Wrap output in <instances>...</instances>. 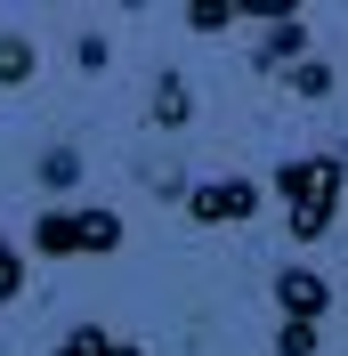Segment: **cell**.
I'll return each mask as SVG.
<instances>
[{"instance_id":"cell-3","label":"cell","mask_w":348,"mask_h":356,"mask_svg":"<svg viewBox=\"0 0 348 356\" xmlns=\"http://www.w3.org/2000/svg\"><path fill=\"white\" fill-rule=\"evenodd\" d=\"M267 186L251 170H227V178H203V186H187V227H251L260 219Z\"/></svg>"},{"instance_id":"cell-1","label":"cell","mask_w":348,"mask_h":356,"mask_svg":"<svg viewBox=\"0 0 348 356\" xmlns=\"http://www.w3.org/2000/svg\"><path fill=\"white\" fill-rule=\"evenodd\" d=\"M267 186L283 195V235L300 251H316L340 227V202H348V162L340 154H283L267 170Z\"/></svg>"},{"instance_id":"cell-2","label":"cell","mask_w":348,"mask_h":356,"mask_svg":"<svg viewBox=\"0 0 348 356\" xmlns=\"http://www.w3.org/2000/svg\"><path fill=\"white\" fill-rule=\"evenodd\" d=\"M122 243H130V227L106 202H41V219L24 235V251H41V259H113Z\"/></svg>"},{"instance_id":"cell-10","label":"cell","mask_w":348,"mask_h":356,"mask_svg":"<svg viewBox=\"0 0 348 356\" xmlns=\"http://www.w3.org/2000/svg\"><path fill=\"white\" fill-rule=\"evenodd\" d=\"M178 24H187V33H227V24H243V0H187Z\"/></svg>"},{"instance_id":"cell-6","label":"cell","mask_w":348,"mask_h":356,"mask_svg":"<svg viewBox=\"0 0 348 356\" xmlns=\"http://www.w3.org/2000/svg\"><path fill=\"white\" fill-rule=\"evenodd\" d=\"M146 122L154 130H187V122H195V89H187V73H154V97H146Z\"/></svg>"},{"instance_id":"cell-9","label":"cell","mask_w":348,"mask_h":356,"mask_svg":"<svg viewBox=\"0 0 348 356\" xmlns=\"http://www.w3.org/2000/svg\"><path fill=\"white\" fill-rule=\"evenodd\" d=\"M33 178H41V195H49V202L73 195V186H81V154H73V146H49V154L33 162Z\"/></svg>"},{"instance_id":"cell-4","label":"cell","mask_w":348,"mask_h":356,"mask_svg":"<svg viewBox=\"0 0 348 356\" xmlns=\"http://www.w3.org/2000/svg\"><path fill=\"white\" fill-rule=\"evenodd\" d=\"M267 291H276V324H324L332 300H340V284H332L324 267H308V259H283Z\"/></svg>"},{"instance_id":"cell-12","label":"cell","mask_w":348,"mask_h":356,"mask_svg":"<svg viewBox=\"0 0 348 356\" xmlns=\"http://www.w3.org/2000/svg\"><path fill=\"white\" fill-rule=\"evenodd\" d=\"M24 300V243L0 227V308H17Z\"/></svg>"},{"instance_id":"cell-14","label":"cell","mask_w":348,"mask_h":356,"mask_svg":"<svg viewBox=\"0 0 348 356\" xmlns=\"http://www.w3.org/2000/svg\"><path fill=\"white\" fill-rule=\"evenodd\" d=\"M106 57H113L106 33H81V41H73V65H81V73H106Z\"/></svg>"},{"instance_id":"cell-7","label":"cell","mask_w":348,"mask_h":356,"mask_svg":"<svg viewBox=\"0 0 348 356\" xmlns=\"http://www.w3.org/2000/svg\"><path fill=\"white\" fill-rule=\"evenodd\" d=\"M49 356H146V348H138V340H122V332H106V324H73Z\"/></svg>"},{"instance_id":"cell-13","label":"cell","mask_w":348,"mask_h":356,"mask_svg":"<svg viewBox=\"0 0 348 356\" xmlns=\"http://www.w3.org/2000/svg\"><path fill=\"white\" fill-rule=\"evenodd\" d=\"M276 356H324V324H276Z\"/></svg>"},{"instance_id":"cell-15","label":"cell","mask_w":348,"mask_h":356,"mask_svg":"<svg viewBox=\"0 0 348 356\" xmlns=\"http://www.w3.org/2000/svg\"><path fill=\"white\" fill-rule=\"evenodd\" d=\"M340 291H348V284H340Z\"/></svg>"},{"instance_id":"cell-8","label":"cell","mask_w":348,"mask_h":356,"mask_svg":"<svg viewBox=\"0 0 348 356\" xmlns=\"http://www.w3.org/2000/svg\"><path fill=\"white\" fill-rule=\"evenodd\" d=\"M41 73V41L33 33H0V89H24Z\"/></svg>"},{"instance_id":"cell-11","label":"cell","mask_w":348,"mask_h":356,"mask_svg":"<svg viewBox=\"0 0 348 356\" xmlns=\"http://www.w3.org/2000/svg\"><path fill=\"white\" fill-rule=\"evenodd\" d=\"M283 89H292V97H308V106H316V97H332V89H340V73H332L324 57H300V65L283 73Z\"/></svg>"},{"instance_id":"cell-5","label":"cell","mask_w":348,"mask_h":356,"mask_svg":"<svg viewBox=\"0 0 348 356\" xmlns=\"http://www.w3.org/2000/svg\"><path fill=\"white\" fill-rule=\"evenodd\" d=\"M308 49H316L308 17H276V24L260 33V49H251V65H260V73H292V65L308 57Z\"/></svg>"}]
</instances>
